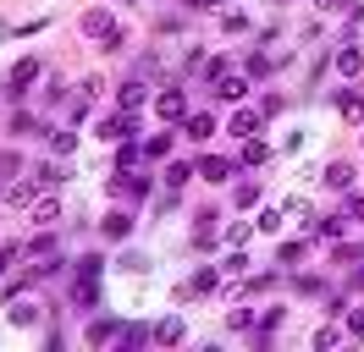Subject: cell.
I'll use <instances>...</instances> for the list:
<instances>
[{
  "mask_svg": "<svg viewBox=\"0 0 364 352\" xmlns=\"http://www.w3.org/2000/svg\"><path fill=\"white\" fill-rule=\"evenodd\" d=\"M6 319H11V325H39V303H33V297H23V303H6Z\"/></svg>",
  "mask_w": 364,
  "mask_h": 352,
  "instance_id": "52a82bcc",
  "label": "cell"
},
{
  "mask_svg": "<svg viewBox=\"0 0 364 352\" xmlns=\"http://www.w3.org/2000/svg\"><path fill=\"white\" fill-rule=\"evenodd\" d=\"M72 143H77L72 132H55V127H50V149H55V154H72Z\"/></svg>",
  "mask_w": 364,
  "mask_h": 352,
  "instance_id": "f1b7e54d",
  "label": "cell"
},
{
  "mask_svg": "<svg viewBox=\"0 0 364 352\" xmlns=\"http://www.w3.org/2000/svg\"><path fill=\"white\" fill-rule=\"evenodd\" d=\"M337 105H342V116H348V121H364V94H359V88L337 94Z\"/></svg>",
  "mask_w": 364,
  "mask_h": 352,
  "instance_id": "5bb4252c",
  "label": "cell"
},
{
  "mask_svg": "<svg viewBox=\"0 0 364 352\" xmlns=\"http://www.w3.org/2000/svg\"><path fill=\"white\" fill-rule=\"evenodd\" d=\"M359 66H364V50H359V44H342V55H337V72H342V77H353Z\"/></svg>",
  "mask_w": 364,
  "mask_h": 352,
  "instance_id": "7c38bea8",
  "label": "cell"
},
{
  "mask_svg": "<svg viewBox=\"0 0 364 352\" xmlns=\"http://www.w3.org/2000/svg\"><path fill=\"white\" fill-rule=\"evenodd\" d=\"M138 160H144V143H122V149H116V165H122V171H133Z\"/></svg>",
  "mask_w": 364,
  "mask_h": 352,
  "instance_id": "7402d4cb",
  "label": "cell"
},
{
  "mask_svg": "<svg viewBox=\"0 0 364 352\" xmlns=\"http://www.w3.org/2000/svg\"><path fill=\"white\" fill-rule=\"evenodd\" d=\"M193 171L205 176V182H232V176H237V171H232V160H221V154H205Z\"/></svg>",
  "mask_w": 364,
  "mask_h": 352,
  "instance_id": "8992f818",
  "label": "cell"
},
{
  "mask_svg": "<svg viewBox=\"0 0 364 352\" xmlns=\"http://www.w3.org/2000/svg\"><path fill=\"white\" fill-rule=\"evenodd\" d=\"M326 187H337V193H348V187H353V165H326Z\"/></svg>",
  "mask_w": 364,
  "mask_h": 352,
  "instance_id": "9a60e30c",
  "label": "cell"
},
{
  "mask_svg": "<svg viewBox=\"0 0 364 352\" xmlns=\"http://www.w3.org/2000/svg\"><path fill=\"white\" fill-rule=\"evenodd\" d=\"M111 28H116V22L105 17V11H83V33H89V39H105Z\"/></svg>",
  "mask_w": 364,
  "mask_h": 352,
  "instance_id": "4fadbf2b",
  "label": "cell"
},
{
  "mask_svg": "<svg viewBox=\"0 0 364 352\" xmlns=\"http://www.w3.org/2000/svg\"><path fill=\"white\" fill-rule=\"evenodd\" d=\"M33 182H39V187H55V182H67V165H55V160H45V165L33 171Z\"/></svg>",
  "mask_w": 364,
  "mask_h": 352,
  "instance_id": "ac0fdd59",
  "label": "cell"
},
{
  "mask_svg": "<svg viewBox=\"0 0 364 352\" xmlns=\"http://www.w3.org/2000/svg\"><path fill=\"white\" fill-rule=\"evenodd\" d=\"M17 259H23V248H17V242H11V248H0V275H6V270H11Z\"/></svg>",
  "mask_w": 364,
  "mask_h": 352,
  "instance_id": "d6a6232c",
  "label": "cell"
},
{
  "mask_svg": "<svg viewBox=\"0 0 364 352\" xmlns=\"http://www.w3.org/2000/svg\"><path fill=\"white\" fill-rule=\"evenodd\" d=\"M221 28H227V33H243V28H249V17H237V11H227V17H221Z\"/></svg>",
  "mask_w": 364,
  "mask_h": 352,
  "instance_id": "d590c367",
  "label": "cell"
},
{
  "mask_svg": "<svg viewBox=\"0 0 364 352\" xmlns=\"http://www.w3.org/2000/svg\"><path fill=\"white\" fill-rule=\"evenodd\" d=\"M100 253H83V259H77V275H83V281H100Z\"/></svg>",
  "mask_w": 364,
  "mask_h": 352,
  "instance_id": "484cf974",
  "label": "cell"
},
{
  "mask_svg": "<svg viewBox=\"0 0 364 352\" xmlns=\"http://www.w3.org/2000/svg\"><path fill=\"white\" fill-rule=\"evenodd\" d=\"M122 270H127V275H149V259H144V253H127V259H122Z\"/></svg>",
  "mask_w": 364,
  "mask_h": 352,
  "instance_id": "f546056e",
  "label": "cell"
},
{
  "mask_svg": "<svg viewBox=\"0 0 364 352\" xmlns=\"http://www.w3.org/2000/svg\"><path fill=\"white\" fill-rule=\"evenodd\" d=\"M188 6H193V11H215L221 0H188Z\"/></svg>",
  "mask_w": 364,
  "mask_h": 352,
  "instance_id": "f35d334b",
  "label": "cell"
},
{
  "mask_svg": "<svg viewBox=\"0 0 364 352\" xmlns=\"http://www.w3.org/2000/svg\"><path fill=\"white\" fill-rule=\"evenodd\" d=\"M171 154V132H155L149 143H144V160H166Z\"/></svg>",
  "mask_w": 364,
  "mask_h": 352,
  "instance_id": "d6986e66",
  "label": "cell"
},
{
  "mask_svg": "<svg viewBox=\"0 0 364 352\" xmlns=\"http://www.w3.org/2000/svg\"><path fill=\"white\" fill-rule=\"evenodd\" d=\"M210 132H215V116H205V110H193V116H188V138H193V143H205Z\"/></svg>",
  "mask_w": 364,
  "mask_h": 352,
  "instance_id": "8fae6325",
  "label": "cell"
},
{
  "mask_svg": "<svg viewBox=\"0 0 364 352\" xmlns=\"http://www.w3.org/2000/svg\"><path fill=\"white\" fill-rule=\"evenodd\" d=\"M254 198H259V187H254V182H243V187L232 193V204H254Z\"/></svg>",
  "mask_w": 364,
  "mask_h": 352,
  "instance_id": "8d00e7d4",
  "label": "cell"
},
{
  "mask_svg": "<svg viewBox=\"0 0 364 352\" xmlns=\"http://www.w3.org/2000/svg\"><path fill=\"white\" fill-rule=\"evenodd\" d=\"M55 220H61V204H55V198H39V204H33V226H39V231H50Z\"/></svg>",
  "mask_w": 364,
  "mask_h": 352,
  "instance_id": "9c48e42d",
  "label": "cell"
},
{
  "mask_svg": "<svg viewBox=\"0 0 364 352\" xmlns=\"http://www.w3.org/2000/svg\"><path fill=\"white\" fill-rule=\"evenodd\" d=\"M111 193H116V198H149V176L116 171V176H111Z\"/></svg>",
  "mask_w": 364,
  "mask_h": 352,
  "instance_id": "7a4b0ae2",
  "label": "cell"
},
{
  "mask_svg": "<svg viewBox=\"0 0 364 352\" xmlns=\"http://www.w3.org/2000/svg\"><path fill=\"white\" fill-rule=\"evenodd\" d=\"M72 297H77V308H94L100 303V281H83V275H77V292H72Z\"/></svg>",
  "mask_w": 364,
  "mask_h": 352,
  "instance_id": "44dd1931",
  "label": "cell"
},
{
  "mask_svg": "<svg viewBox=\"0 0 364 352\" xmlns=\"http://www.w3.org/2000/svg\"><path fill=\"white\" fill-rule=\"evenodd\" d=\"M127 231H133V215H127V209H111V215H105V237L122 242Z\"/></svg>",
  "mask_w": 364,
  "mask_h": 352,
  "instance_id": "30bf717a",
  "label": "cell"
},
{
  "mask_svg": "<svg viewBox=\"0 0 364 352\" xmlns=\"http://www.w3.org/2000/svg\"><path fill=\"white\" fill-rule=\"evenodd\" d=\"M39 72H45V66L33 61V55H28V61H17V66H11V77H6V94H11V99H23L28 83H39Z\"/></svg>",
  "mask_w": 364,
  "mask_h": 352,
  "instance_id": "6da1fadb",
  "label": "cell"
},
{
  "mask_svg": "<svg viewBox=\"0 0 364 352\" xmlns=\"http://www.w3.org/2000/svg\"><path fill=\"white\" fill-rule=\"evenodd\" d=\"M249 325H254L249 308H227V330H249Z\"/></svg>",
  "mask_w": 364,
  "mask_h": 352,
  "instance_id": "83f0119b",
  "label": "cell"
},
{
  "mask_svg": "<svg viewBox=\"0 0 364 352\" xmlns=\"http://www.w3.org/2000/svg\"><path fill=\"white\" fill-rule=\"evenodd\" d=\"M188 176H193V165H188V160H171V165H166V182H171V187H182Z\"/></svg>",
  "mask_w": 364,
  "mask_h": 352,
  "instance_id": "d4e9b609",
  "label": "cell"
},
{
  "mask_svg": "<svg viewBox=\"0 0 364 352\" xmlns=\"http://www.w3.org/2000/svg\"><path fill=\"white\" fill-rule=\"evenodd\" d=\"M348 209H353V215H359V220H364V198H353V204H348Z\"/></svg>",
  "mask_w": 364,
  "mask_h": 352,
  "instance_id": "ab89813d",
  "label": "cell"
},
{
  "mask_svg": "<svg viewBox=\"0 0 364 352\" xmlns=\"http://www.w3.org/2000/svg\"><path fill=\"white\" fill-rule=\"evenodd\" d=\"M348 330H353V336H364V308L353 314V319H348Z\"/></svg>",
  "mask_w": 364,
  "mask_h": 352,
  "instance_id": "74e56055",
  "label": "cell"
},
{
  "mask_svg": "<svg viewBox=\"0 0 364 352\" xmlns=\"http://www.w3.org/2000/svg\"><path fill=\"white\" fill-rule=\"evenodd\" d=\"M127 132H133L127 116H105V121L94 127V138H100V143H127Z\"/></svg>",
  "mask_w": 364,
  "mask_h": 352,
  "instance_id": "3957f363",
  "label": "cell"
},
{
  "mask_svg": "<svg viewBox=\"0 0 364 352\" xmlns=\"http://www.w3.org/2000/svg\"><path fill=\"white\" fill-rule=\"evenodd\" d=\"M271 66H276L271 55H254V61H249V72H254V77H271Z\"/></svg>",
  "mask_w": 364,
  "mask_h": 352,
  "instance_id": "e575fe53",
  "label": "cell"
},
{
  "mask_svg": "<svg viewBox=\"0 0 364 352\" xmlns=\"http://www.w3.org/2000/svg\"><path fill=\"white\" fill-rule=\"evenodd\" d=\"M254 132H259V116H254V110H237V116H232V138H254Z\"/></svg>",
  "mask_w": 364,
  "mask_h": 352,
  "instance_id": "e0dca14e",
  "label": "cell"
},
{
  "mask_svg": "<svg viewBox=\"0 0 364 352\" xmlns=\"http://www.w3.org/2000/svg\"><path fill=\"white\" fill-rule=\"evenodd\" d=\"M122 319H89V330H83V336H89L94 347H105V341H122Z\"/></svg>",
  "mask_w": 364,
  "mask_h": 352,
  "instance_id": "5b68a950",
  "label": "cell"
},
{
  "mask_svg": "<svg viewBox=\"0 0 364 352\" xmlns=\"http://www.w3.org/2000/svg\"><path fill=\"white\" fill-rule=\"evenodd\" d=\"M249 94V77H215V99H227V105H237Z\"/></svg>",
  "mask_w": 364,
  "mask_h": 352,
  "instance_id": "ba28073f",
  "label": "cell"
},
{
  "mask_svg": "<svg viewBox=\"0 0 364 352\" xmlns=\"http://www.w3.org/2000/svg\"><path fill=\"white\" fill-rule=\"evenodd\" d=\"M227 242H232V248H243V242H249V226H243V220H237V226H227Z\"/></svg>",
  "mask_w": 364,
  "mask_h": 352,
  "instance_id": "836d02e7",
  "label": "cell"
},
{
  "mask_svg": "<svg viewBox=\"0 0 364 352\" xmlns=\"http://www.w3.org/2000/svg\"><path fill=\"white\" fill-rule=\"evenodd\" d=\"M210 286H215V270H199V275L188 281V292H210Z\"/></svg>",
  "mask_w": 364,
  "mask_h": 352,
  "instance_id": "1f68e13d",
  "label": "cell"
},
{
  "mask_svg": "<svg viewBox=\"0 0 364 352\" xmlns=\"http://www.w3.org/2000/svg\"><path fill=\"white\" fill-rule=\"evenodd\" d=\"M155 341H160V347H171V341H182V314H171V319H160V325H155Z\"/></svg>",
  "mask_w": 364,
  "mask_h": 352,
  "instance_id": "2e32d148",
  "label": "cell"
},
{
  "mask_svg": "<svg viewBox=\"0 0 364 352\" xmlns=\"http://www.w3.org/2000/svg\"><path fill=\"white\" fill-rule=\"evenodd\" d=\"M276 259H282V264H298V259H304V242H282V253H276Z\"/></svg>",
  "mask_w": 364,
  "mask_h": 352,
  "instance_id": "4dcf8cb0",
  "label": "cell"
},
{
  "mask_svg": "<svg viewBox=\"0 0 364 352\" xmlns=\"http://www.w3.org/2000/svg\"><path fill=\"white\" fill-rule=\"evenodd\" d=\"M265 160H271V149H265L259 138H249V143H243V165H265Z\"/></svg>",
  "mask_w": 364,
  "mask_h": 352,
  "instance_id": "603a6c76",
  "label": "cell"
},
{
  "mask_svg": "<svg viewBox=\"0 0 364 352\" xmlns=\"http://www.w3.org/2000/svg\"><path fill=\"white\" fill-rule=\"evenodd\" d=\"M144 99H149V88H144V83H127V88H122V110H127V116H133Z\"/></svg>",
  "mask_w": 364,
  "mask_h": 352,
  "instance_id": "ffe728a7",
  "label": "cell"
},
{
  "mask_svg": "<svg viewBox=\"0 0 364 352\" xmlns=\"http://www.w3.org/2000/svg\"><path fill=\"white\" fill-rule=\"evenodd\" d=\"M17 171H23V160H17V149H0V182H11Z\"/></svg>",
  "mask_w": 364,
  "mask_h": 352,
  "instance_id": "cb8c5ba5",
  "label": "cell"
},
{
  "mask_svg": "<svg viewBox=\"0 0 364 352\" xmlns=\"http://www.w3.org/2000/svg\"><path fill=\"white\" fill-rule=\"evenodd\" d=\"M155 110L166 116V121H182V116H188V94H182V88H166V94L155 99Z\"/></svg>",
  "mask_w": 364,
  "mask_h": 352,
  "instance_id": "277c9868",
  "label": "cell"
},
{
  "mask_svg": "<svg viewBox=\"0 0 364 352\" xmlns=\"http://www.w3.org/2000/svg\"><path fill=\"white\" fill-rule=\"evenodd\" d=\"M315 237H342V215H326V220H315Z\"/></svg>",
  "mask_w": 364,
  "mask_h": 352,
  "instance_id": "4316f807",
  "label": "cell"
}]
</instances>
